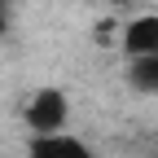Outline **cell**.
<instances>
[{
	"instance_id": "obj_3",
	"label": "cell",
	"mask_w": 158,
	"mask_h": 158,
	"mask_svg": "<svg viewBox=\"0 0 158 158\" xmlns=\"http://www.w3.org/2000/svg\"><path fill=\"white\" fill-rule=\"evenodd\" d=\"M27 158H92V149L79 145L75 136H40Z\"/></svg>"
},
{
	"instance_id": "obj_6",
	"label": "cell",
	"mask_w": 158,
	"mask_h": 158,
	"mask_svg": "<svg viewBox=\"0 0 158 158\" xmlns=\"http://www.w3.org/2000/svg\"><path fill=\"white\" fill-rule=\"evenodd\" d=\"M0 35H5V13H0Z\"/></svg>"
},
{
	"instance_id": "obj_2",
	"label": "cell",
	"mask_w": 158,
	"mask_h": 158,
	"mask_svg": "<svg viewBox=\"0 0 158 158\" xmlns=\"http://www.w3.org/2000/svg\"><path fill=\"white\" fill-rule=\"evenodd\" d=\"M123 48H127V57H154L158 53V13L132 18L123 27Z\"/></svg>"
},
{
	"instance_id": "obj_1",
	"label": "cell",
	"mask_w": 158,
	"mask_h": 158,
	"mask_svg": "<svg viewBox=\"0 0 158 158\" xmlns=\"http://www.w3.org/2000/svg\"><path fill=\"white\" fill-rule=\"evenodd\" d=\"M66 114H70V106H66L62 92L57 88H40L31 97V106H27V127L35 136H57L62 123H66Z\"/></svg>"
},
{
	"instance_id": "obj_4",
	"label": "cell",
	"mask_w": 158,
	"mask_h": 158,
	"mask_svg": "<svg viewBox=\"0 0 158 158\" xmlns=\"http://www.w3.org/2000/svg\"><path fill=\"white\" fill-rule=\"evenodd\" d=\"M127 79H132V88H136V92L158 97V53H154V57H132Z\"/></svg>"
},
{
	"instance_id": "obj_5",
	"label": "cell",
	"mask_w": 158,
	"mask_h": 158,
	"mask_svg": "<svg viewBox=\"0 0 158 158\" xmlns=\"http://www.w3.org/2000/svg\"><path fill=\"white\" fill-rule=\"evenodd\" d=\"M106 5H114V9H123V5H127V0H106Z\"/></svg>"
}]
</instances>
